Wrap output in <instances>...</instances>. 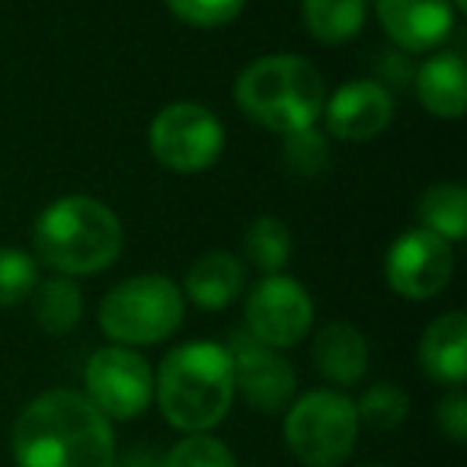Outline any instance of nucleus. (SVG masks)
I'll use <instances>...</instances> for the list:
<instances>
[{
  "instance_id": "f257e3e1",
  "label": "nucleus",
  "mask_w": 467,
  "mask_h": 467,
  "mask_svg": "<svg viewBox=\"0 0 467 467\" xmlns=\"http://www.w3.org/2000/svg\"><path fill=\"white\" fill-rule=\"evenodd\" d=\"M14 458L20 467H112L116 432L80 390H46L14 422Z\"/></svg>"
},
{
  "instance_id": "f03ea898",
  "label": "nucleus",
  "mask_w": 467,
  "mask_h": 467,
  "mask_svg": "<svg viewBox=\"0 0 467 467\" xmlns=\"http://www.w3.org/2000/svg\"><path fill=\"white\" fill-rule=\"evenodd\" d=\"M234 365L227 346L192 339L170 349L154 375V400L163 420L186 435L212 432L234 407Z\"/></svg>"
},
{
  "instance_id": "7ed1b4c3",
  "label": "nucleus",
  "mask_w": 467,
  "mask_h": 467,
  "mask_svg": "<svg viewBox=\"0 0 467 467\" xmlns=\"http://www.w3.org/2000/svg\"><path fill=\"white\" fill-rule=\"evenodd\" d=\"M125 231L106 202L71 192L48 202L33 224V250L58 275H97L119 260Z\"/></svg>"
},
{
  "instance_id": "20e7f679",
  "label": "nucleus",
  "mask_w": 467,
  "mask_h": 467,
  "mask_svg": "<svg viewBox=\"0 0 467 467\" xmlns=\"http://www.w3.org/2000/svg\"><path fill=\"white\" fill-rule=\"evenodd\" d=\"M327 87L320 71L301 55H263L234 80V103L254 125L275 135L317 125Z\"/></svg>"
},
{
  "instance_id": "39448f33",
  "label": "nucleus",
  "mask_w": 467,
  "mask_h": 467,
  "mask_svg": "<svg viewBox=\"0 0 467 467\" xmlns=\"http://www.w3.org/2000/svg\"><path fill=\"white\" fill-rule=\"evenodd\" d=\"M186 298L170 275L141 273L119 282L99 301V330L116 346H157L182 327Z\"/></svg>"
},
{
  "instance_id": "423d86ee",
  "label": "nucleus",
  "mask_w": 467,
  "mask_h": 467,
  "mask_svg": "<svg viewBox=\"0 0 467 467\" xmlns=\"http://www.w3.org/2000/svg\"><path fill=\"white\" fill-rule=\"evenodd\" d=\"M356 400L339 390H307L288 403L285 445L305 467H339L349 461L358 441Z\"/></svg>"
},
{
  "instance_id": "0eeeda50",
  "label": "nucleus",
  "mask_w": 467,
  "mask_h": 467,
  "mask_svg": "<svg viewBox=\"0 0 467 467\" xmlns=\"http://www.w3.org/2000/svg\"><path fill=\"white\" fill-rule=\"evenodd\" d=\"M148 148L161 167L192 176L218 163L224 150V125L208 106L176 99L150 119Z\"/></svg>"
},
{
  "instance_id": "6e6552de",
  "label": "nucleus",
  "mask_w": 467,
  "mask_h": 467,
  "mask_svg": "<svg viewBox=\"0 0 467 467\" xmlns=\"http://www.w3.org/2000/svg\"><path fill=\"white\" fill-rule=\"evenodd\" d=\"M314 327V298L285 273L263 275L244 305V330L269 349L298 346Z\"/></svg>"
},
{
  "instance_id": "1a4fd4ad",
  "label": "nucleus",
  "mask_w": 467,
  "mask_h": 467,
  "mask_svg": "<svg viewBox=\"0 0 467 467\" xmlns=\"http://www.w3.org/2000/svg\"><path fill=\"white\" fill-rule=\"evenodd\" d=\"M87 400L106 420H135L154 400V371L129 346H103L84 368Z\"/></svg>"
},
{
  "instance_id": "9d476101",
  "label": "nucleus",
  "mask_w": 467,
  "mask_h": 467,
  "mask_svg": "<svg viewBox=\"0 0 467 467\" xmlns=\"http://www.w3.org/2000/svg\"><path fill=\"white\" fill-rule=\"evenodd\" d=\"M454 275V250L439 234L410 227L384 254V282L407 301H429L445 292Z\"/></svg>"
},
{
  "instance_id": "9b49d317",
  "label": "nucleus",
  "mask_w": 467,
  "mask_h": 467,
  "mask_svg": "<svg viewBox=\"0 0 467 467\" xmlns=\"http://www.w3.org/2000/svg\"><path fill=\"white\" fill-rule=\"evenodd\" d=\"M234 365V390L244 397V403L260 413H282L295 400L298 378L279 349L256 343L247 330H237L227 343Z\"/></svg>"
},
{
  "instance_id": "f8f14e48",
  "label": "nucleus",
  "mask_w": 467,
  "mask_h": 467,
  "mask_svg": "<svg viewBox=\"0 0 467 467\" xmlns=\"http://www.w3.org/2000/svg\"><path fill=\"white\" fill-rule=\"evenodd\" d=\"M394 93L375 78H358L343 84L324 99L327 131L339 141L362 144L388 131L394 122Z\"/></svg>"
},
{
  "instance_id": "ddd939ff",
  "label": "nucleus",
  "mask_w": 467,
  "mask_h": 467,
  "mask_svg": "<svg viewBox=\"0 0 467 467\" xmlns=\"http://www.w3.org/2000/svg\"><path fill=\"white\" fill-rule=\"evenodd\" d=\"M371 4L388 39L413 55L445 46L458 16L451 0H371Z\"/></svg>"
},
{
  "instance_id": "4468645a",
  "label": "nucleus",
  "mask_w": 467,
  "mask_h": 467,
  "mask_svg": "<svg viewBox=\"0 0 467 467\" xmlns=\"http://www.w3.org/2000/svg\"><path fill=\"white\" fill-rule=\"evenodd\" d=\"M416 97H420L422 109L435 119H454L464 116L467 109V65L461 52H435L420 65L413 74Z\"/></svg>"
},
{
  "instance_id": "2eb2a0df",
  "label": "nucleus",
  "mask_w": 467,
  "mask_h": 467,
  "mask_svg": "<svg viewBox=\"0 0 467 467\" xmlns=\"http://www.w3.org/2000/svg\"><path fill=\"white\" fill-rule=\"evenodd\" d=\"M311 358L320 378H327L337 388H356L368 375V339L362 337L358 327L337 320L317 330Z\"/></svg>"
},
{
  "instance_id": "dca6fc26",
  "label": "nucleus",
  "mask_w": 467,
  "mask_h": 467,
  "mask_svg": "<svg viewBox=\"0 0 467 467\" xmlns=\"http://www.w3.org/2000/svg\"><path fill=\"white\" fill-rule=\"evenodd\" d=\"M420 365L435 384L461 388L467 378V314L448 311L426 327L420 339Z\"/></svg>"
},
{
  "instance_id": "f3484780",
  "label": "nucleus",
  "mask_w": 467,
  "mask_h": 467,
  "mask_svg": "<svg viewBox=\"0 0 467 467\" xmlns=\"http://www.w3.org/2000/svg\"><path fill=\"white\" fill-rule=\"evenodd\" d=\"M247 282V269L231 250H208L189 266L182 298L192 301L199 311H224L237 301Z\"/></svg>"
},
{
  "instance_id": "a211bd4d",
  "label": "nucleus",
  "mask_w": 467,
  "mask_h": 467,
  "mask_svg": "<svg viewBox=\"0 0 467 467\" xmlns=\"http://www.w3.org/2000/svg\"><path fill=\"white\" fill-rule=\"evenodd\" d=\"M368 0H301V23L320 46L352 42L365 26Z\"/></svg>"
},
{
  "instance_id": "6ab92c4d",
  "label": "nucleus",
  "mask_w": 467,
  "mask_h": 467,
  "mask_svg": "<svg viewBox=\"0 0 467 467\" xmlns=\"http://www.w3.org/2000/svg\"><path fill=\"white\" fill-rule=\"evenodd\" d=\"M33 298V317L48 337H67L84 317V292L71 275H58L52 279H39Z\"/></svg>"
},
{
  "instance_id": "aec40b11",
  "label": "nucleus",
  "mask_w": 467,
  "mask_h": 467,
  "mask_svg": "<svg viewBox=\"0 0 467 467\" xmlns=\"http://www.w3.org/2000/svg\"><path fill=\"white\" fill-rule=\"evenodd\" d=\"M420 227L439 234L441 241L458 244L467 237V189L458 182H435L416 202Z\"/></svg>"
},
{
  "instance_id": "412c9836",
  "label": "nucleus",
  "mask_w": 467,
  "mask_h": 467,
  "mask_svg": "<svg viewBox=\"0 0 467 467\" xmlns=\"http://www.w3.org/2000/svg\"><path fill=\"white\" fill-rule=\"evenodd\" d=\"M292 254L295 241L285 221L275 218V214H260V218L250 221L247 234H244V256H247L250 266H256L266 275L282 273Z\"/></svg>"
},
{
  "instance_id": "4be33fe9",
  "label": "nucleus",
  "mask_w": 467,
  "mask_h": 467,
  "mask_svg": "<svg viewBox=\"0 0 467 467\" xmlns=\"http://www.w3.org/2000/svg\"><path fill=\"white\" fill-rule=\"evenodd\" d=\"M282 163L295 180H320L330 170V141L314 125L282 135Z\"/></svg>"
},
{
  "instance_id": "5701e85b",
  "label": "nucleus",
  "mask_w": 467,
  "mask_h": 467,
  "mask_svg": "<svg viewBox=\"0 0 467 467\" xmlns=\"http://www.w3.org/2000/svg\"><path fill=\"white\" fill-rule=\"evenodd\" d=\"M410 413V397L400 384H371L356 403V416H358V426H368L375 432H390L397 429Z\"/></svg>"
},
{
  "instance_id": "b1692460",
  "label": "nucleus",
  "mask_w": 467,
  "mask_h": 467,
  "mask_svg": "<svg viewBox=\"0 0 467 467\" xmlns=\"http://www.w3.org/2000/svg\"><path fill=\"white\" fill-rule=\"evenodd\" d=\"M39 285V263L20 247H0V307H20Z\"/></svg>"
},
{
  "instance_id": "393cba45",
  "label": "nucleus",
  "mask_w": 467,
  "mask_h": 467,
  "mask_svg": "<svg viewBox=\"0 0 467 467\" xmlns=\"http://www.w3.org/2000/svg\"><path fill=\"white\" fill-rule=\"evenodd\" d=\"M163 467H237V461L221 439L208 432H195L170 448Z\"/></svg>"
},
{
  "instance_id": "a878e982",
  "label": "nucleus",
  "mask_w": 467,
  "mask_h": 467,
  "mask_svg": "<svg viewBox=\"0 0 467 467\" xmlns=\"http://www.w3.org/2000/svg\"><path fill=\"white\" fill-rule=\"evenodd\" d=\"M180 23L192 29H218L244 14L247 0H163Z\"/></svg>"
},
{
  "instance_id": "bb28decb",
  "label": "nucleus",
  "mask_w": 467,
  "mask_h": 467,
  "mask_svg": "<svg viewBox=\"0 0 467 467\" xmlns=\"http://www.w3.org/2000/svg\"><path fill=\"white\" fill-rule=\"evenodd\" d=\"M435 422H439V429L454 441V445H461V441L467 439V397H464V390L451 388L439 403H435Z\"/></svg>"
},
{
  "instance_id": "cd10ccee",
  "label": "nucleus",
  "mask_w": 467,
  "mask_h": 467,
  "mask_svg": "<svg viewBox=\"0 0 467 467\" xmlns=\"http://www.w3.org/2000/svg\"><path fill=\"white\" fill-rule=\"evenodd\" d=\"M112 467H163V458H157L154 451H148V448H138V451H129L122 461L116 458V464Z\"/></svg>"
},
{
  "instance_id": "c85d7f7f",
  "label": "nucleus",
  "mask_w": 467,
  "mask_h": 467,
  "mask_svg": "<svg viewBox=\"0 0 467 467\" xmlns=\"http://www.w3.org/2000/svg\"><path fill=\"white\" fill-rule=\"evenodd\" d=\"M451 4H454V10H458V14H464V10H467V0H451Z\"/></svg>"
},
{
  "instance_id": "c756f323",
  "label": "nucleus",
  "mask_w": 467,
  "mask_h": 467,
  "mask_svg": "<svg viewBox=\"0 0 467 467\" xmlns=\"http://www.w3.org/2000/svg\"><path fill=\"white\" fill-rule=\"evenodd\" d=\"M365 467H388V464H365Z\"/></svg>"
}]
</instances>
